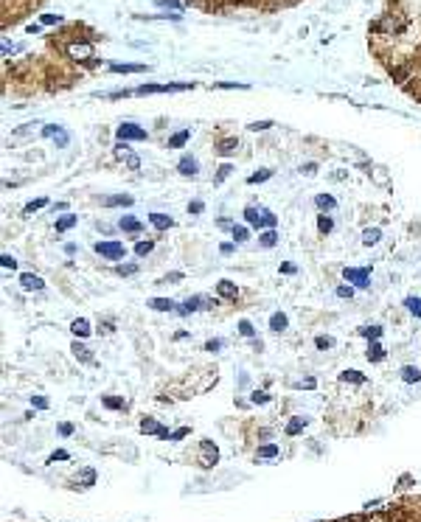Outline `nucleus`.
<instances>
[{
	"label": "nucleus",
	"instance_id": "nucleus-58",
	"mask_svg": "<svg viewBox=\"0 0 421 522\" xmlns=\"http://www.w3.org/2000/svg\"><path fill=\"white\" fill-rule=\"evenodd\" d=\"M233 247H236V244H233V241H225V244H222V247H219V253H222V256H230V253H233Z\"/></svg>",
	"mask_w": 421,
	"mask_h": 522
},
{
	"label": "nucleus",
	"instance_id": "nucleus-53",
	"mask_svg": "<svg viewBox=\"0 0 421 522\" xmlns=\"http://www.w3.org/2000/svg\"><path fill=\"white\" fill-rule=\"evenodd\" d=\"M155 3H158V6H169V9H180L182 6L180 0H155Z\"/></svg>",
	"mask_w": 421,
	"mask_h": 522
},
{
	"label": "nucleus",
	"instance_id": "nucleus-6",
	"mask_svg": "<svg viewBox=\"0 0 421 522\" xmlns=\"http://www.w3.org/2000/svg\"><path fill=\"white\" fill-rule=\"evenodd\" d=\"M197 169H200V166H197V160H194L191 155H182L180 163H177V171H180L182 177H194V174H197Z\"/></svg>",
	"mask_w": 421,
	"mask_h": 522
},
{
	"label": "nucleus",
	"instance_id": "nucleus-42",
	"mask_svg": "<svg viewBox=\"0 0 421 522\" xmlns=\"http://www.w3.org/2000/svg\"><path fill=\"white\" fill-rule=\"evenodd\" d=\"M404 306H407L416 318H421V301H419V298H407V301H404Z\"/></svg>",
	"mask_w": 421,
	"mask_h": 522
},
{
	"label": "nucleus",
	"instance_id": "nucleus-30",
	"mask_svg": "<svg viewBox=\"0 0 421 522\" xmlns=\"http://www.w3.org/2000/svg\"><path fill=\"white\" fill-rule=\"evenodd\" d=\"M340 379H342V382H354V385H362V382H365V374H360V371H342Z\"/></svg>",
	"mask_w": 421,
	"mask_h": 522
},
{
	"label": "nucleus",
	"instance_id": "nucleus-11",
	"mask_svg": "<svg viewBox=\"0 0 421 522\" xmlns=\"http://www.w3.org/2000/svg\"><path fill=\"white\" fill-rule=\"evenodd\" d=\"M275 225H278V216L270 214L267 208H261V214H259V222H256L253 227H267V230H270V227H275Z\"/></svg>",
	"mask_w": 421,
	"mask_h": 522
},
{
	"label": "nucleus",
	"instance_id": "nucleus-16",
	"mask_svg": "<svg viewBox=\"0 0 421 522\" xmlns=\"http://www.w3.org/2000/svg\"><path fill=\"white\" fill-rule=\"evenodd\" d=\"M118 227H121V230H126V233H140V230H143V225H140L138 219H132V216H121Z\"/></svg>",
	"mask_w": 421,
	"mask_h": 522
},
{
	"label": "nucleus",
	"instance_id": "nucleus-7",
	"mask_svg": "<svg viewBox=\"0 0 421 522\" xmlns=\"http://www.w3.org/2000/svg\"><path fill=\"white\" fill-rule=\"evenodd\" d=\"M68 54L73 59H90L93 57V45L90 42H73V45L68 48Z\"/></svg>",
	"mask_w": 421,
	"mask_h": 522
},
{
	"label": "nucleus",
	"instance_id": "nucleus-33",
	"mask_svg": "<svg viewBox=\"0 0 421 522\" xmlns=\"http://www.w3.org/2000/svg\"><path fill=\"white\" fill-rule=\"evenodd\" d=\"M360 334L368 337V340H379L382 337V326H365V329H360Z\"/></svg>",
	"mask_w": 421,
	"mask_h": 522
},
{
	"label": "nucleus",
	"instance_id": "nucleus-32",
	"mask_svg": "<svg viewBox=\"0 0 421 522\" xmlns=\"http://www.w3.org/2000/svg\"><path fill=\"white\" fill-rule=\"evenodd\" d=\"M303 427H306V419H301V416H298V419H292L289 424H286V435H298Z\"/></svg>",
	"mask_w": 421,
	"mask_h": 522
},
{
	"label": "nucleus",
	"instance_id": "nucleus-47",
	"mask_svg": "<svg viewBox=\"0 0 421 522\" xmlns=\"http://www.w3.org/2000/svg\"><path fill=\"white\" fill-rule=\"evenodd\" d=\"M188 432H191V430H188V427H180V430H174V432H171V435H169V441H180V438H185V435H188Z\"/></svg>",
	"mask_w": 421,
	"mask_h": 522
},
{
	"label": "nucleus",
	"instance_id": "nucleus-40",
	"mask_svg": "<svg viewBox=\"0 0 421 522\" xmlns=\"http://www.w3.org/2000/svg\"><path fill=\"white\" fill-rule=\"evenodd\" d=\"M247 236H250V230L244 225H233V241H247Z\"/></svg>",
	"mask_w": 421,
	"mask_h": 522
},
{
	"label": "nucleus",
	"instance_id": "nucleus-2",
	"mask_svg": "<svg viewBox=\"0 0 421 522\" xmlns=\"http://www.w3.org/2000/svg\"><path fill=\"white\" fill-rule=\"evenodd\" d=\"M96 253L104 256L107 261H118L126 256V247L124 241H96Z\"/></svg>",
	"mask_w": 421,
	"mask_h": 522
},
{
	"label": "nucleus",
	"instance_id": "nucleus-12",
	"mask_svg": "<svg viewBox=\"0 0 421 522\" xmlns=\"http://www.w3.org/2000/svg\"><path fill=\"white\" fill-rule=\"evenodd\" d=\"M217 292H219L222 298H228V301H236V295H239L236 284H230V281H219V284H217Z\"/></svg>",
	"mask_w": 421,
	"mask_h": 522
},
{
	"label": "nucleus",
	"instance_id": "nucleus-38",
	"mask_svg": "<svg viewBox=\"0 0 421 522\" xmlns=\"http://www.w3.org/2000/svg\"><path fill=\"white\" fill-rule=\"evenodd\" d=\"M315 345H318L320 351H326V348H334V340H331L329 334H318V337H315Z\"/></svg>",
	"mask_w": 421,
	"mask_h": 522
},
{
	"label": "nucleus",
	"instance_id": "nucleus-51",
	"mask_svg": "<svg viewBox=\"0 0 421 522\" xmlns=\"http://www.w3.org/2000/svg\"><path fill=\"white\" fill-rule=\"evenodd\" d=\"M230 171H233V169H230V166H228V163H225V166H222V169H219V174H217V180H214V182H217V185H219V182H222V180H225V177H228V174H230Z\"/></svg>",
	"mask_w": 421,
	"mask_h": 522
},
{
	"label": "nucleus",
	"instance_id": "nucleus-57",
	"mask_svg": "<svg viewBox=\"0 0 421 522\" xmlns=\"http://www.w3.org/2000/svg\"><path fill=\"white\" fill-rule=\"evenodd\" d=\"M126 166H129V169H138V166H140L138 155H126Z\"/></svg>",
	"mask_w": 421,
	"mask_h": 522
},
{
	"label": "nucleus",
	"instance_id": "nucleus-27",
	"mask_svg": "<svg viewBox=\"0 0 421 522\" xmlns=\"http://www.w3.org/2000/svg\"><path fill=\"white\" fill-rule=\"evenodd\" d=\"M259 241H261V247H275V241H278V233H275V227L264 230L261 236H259Z\"/></svg>",
	"mask_w": 421,
	"mask_h": 522
},
{
	"label": "nucleus",
	"instance_id": "nucleus-25",
	"mask_svg": "<svg viewBox=\"0 0 421 522\" xmlns=\"http://www.w3.org/2000/svg\"><path fill=\"white\" fill-rule=\"evenodd\" d=\"M140 432H149V435H160V432H163V427H160L155 419H143V421H140Z\"/></svg>",
	"mask_w": 421,
	"mask_h": 522
},
{
	"label": "nucleus",
	"instance_id": "nucleus-34",
	"mask_svg": "<svg viewBox=\"0 0 421 522\" xmlns=\"http://www.w3.org/2000/svg\"><path fill=\"white\" fill-rule=\"evenodd\" d=\"M101 402H104V407H110V410H124V407H126V402H124V399L101 396Z\"/></svg>",
	"mask_w": 421,
	"mask_h": 522
},
{
	"label": "nucleus",
	"instance_id": "nucleus-55",
	"mask_svg": "<svg viewBox=\"0 0 421 522\" xmlns=\"http://www.w3.org/2000/svg\"><path fill=\"white\" fill-rule=\"evenodd\" d=\"M222 348V340H208L205 342V351H219Z\"/></svg>",
	"mask_w": 421,
	"mask_h": 522
},
{
	"label": "nucleus",
	"instance_id": "nucleus-17",
	"mask_svg": "<svg viewBox=\"0 0 421 522\" xmlns=\"http://www.w3.org/2000/svg\"><path fill=\"white\" fill-rule=\"evenodd\" d=\"M259 458H261V461H270V458H278V455H281V446H278V443H264V446H259Z\"/></svg>",
	"mask_w": 421,
	"mask_h": 522
},
{
	"label": "nucleus",
	"instance_id": "nucleus-56",
	"mask_svg": "<svg viewBox=\"0 0 421 522\" xmlns=\"http://www.w3.org/2000/svg\"><path fill=\"white\" fill-rule=\"evenodd\" d=\"M351 295H354L351 286H337V298H351Z\"/></svg>",
	"mask_w": 421,
	"mask_h": 522
},
{
	"label": "nucleus",
	"instance_id": "nucleus-8",
	"mask_svg": "<svg viewBox=\"0 0 421 522\" xmlns=\"http://www.w3.org/2000/svg\"><path fill=\"white\" fill-rule=\"evenodd\" d=\"M20 284H23V289H28V292H31V289L37 292V289H42V286H45V284H42V278H40V275H34V273H23V275H20Z\"/></svg>",
	"mask_w": 421,
	"mask_h": 522
},
{
	"label": "nucleus",
	"instance_id": "nucleus-21",
	"mask_svg": "<svg viewBox=\"0 0 421 522\" xmlns=\"http://www.w3.org/2000/svg\"><path fill=\"white\" fill-rule=\"evenodd\" d=\"M70 331H73L76 337H87V334H90V323H87L84 318H79V320L70 323Z\"/></svg>",
	"mask_w": 421,
	"mask_h": 522
},
{
	"label": "nucleus",
	"instance_id": "nucleus-59",
	"mask_svg": "<svg viewBox=\"0 0 421 522\" xmlns=\"http://www.w3.org/2000/svg\"><path fill=\"white\" fill-rule=\"evenodd\" d=\"M301 171H303V174H315V171H318V163H306V166H301Z\"/></svg>",
	"mask_w": 421,
	"mask_h": 522
},
{
	"label": "nucleus",
	"instance_id": "nucleus-41",
	"mask_svg": "<svg viewBox=\"0 0 421 522\" xmlns=\"http://www.w3.org/2000/svg\"><path fill=\"white\" fill-rule=\"evenodd\" d=\"M93 483H96V472H93V469H84V472H81V488H90Z\"/></svg>",
	"mask_w": 421,
	"mask_h": 522
},
{
	"label": "nucleus",
	"instance_id": "nucleus-4",
	"mask_svg": "<svg viewBox=\"0 0 421 522\" xmlns=\"http://www.w3.org/2000/svg\"><path fill=\"white\" fill-rule=\"evenodd\" d=\"M115 135H118V141H146V129H140L138 124H121L118 129H115Z\"/></svg>",
	"mask_w": 421,
	"mask_h": 522
},
{
	"label": "nucleus",
	"instance_id": "nucleus-28",
	"mask_svg": "<svg viewBox=\"0 0 421 522\" xmlns=\"http://www.w3.org/2000/svg\"><path fill=\"white\" fill-rule=\"evenodd\" d=\"M110 70H115V73H143L146 65H110Z\"/></svg>",
	"mask_w": 421,
	"mask_h": 522
},
{
	"label": "nucleus",
	"instance_id": "nucleus-62",
	"mask_svg": "<svg viewBox=\"0 0 421 522\" xmlns=\"http://www.w3.org/2000/svg\"><path fill=\"white\" fill-rule=\"evenodd\" d=\"M236 3H241V0H236Z\"/></svg>",
	"mask_w": 421,
	"mask_h": 522
},
{
	"label": "nucleus",
	"instance_id": "nucleus-19",
	"mask_svg": "<svg viewBox=\"0 0 421 522\" xmlns=\"http://www.w3.org/2000/svg\"><path fill=\"white\" fill-rule=\"evenodd\" d=\"M286 326H289V320H286L284 312H273V315H270V329L273 331H284Z\"/></svg>",
	"mask_w": 421,
	"mask_h": 522
},
{
	"label": "nucleus",
	"instance_id": "nucleus-22",
	"mask_svg": "<svg viewBox=\"0 0 421 522\" xmlns=\"http://www.w3.org/2000/svg\"><path fill=\"white\" fill-rule=\"evenodd\" d=\"M76 222H79V216H73V214L59 216V219H57V230H59V233H65V230H70Z\"/></svg>",
	"mask_w": 421,
	"mask_h": 522
},
{
	"label": "nucleus",
	"instance_id": "nucleus-45",
	"mask_svg": "<svg viewBox=\"0 0 421 522\" xmlns=\"http://www.w3.org/2000/svg\"><path fill=\"white\" fill-rule=\"evenodd\" d=\"M0 264H3V270H14V267H17V261H14V256H9V253H3V259H0Z\"/></svg>",
	"mask_w": 421,
	"mask_h": 522
},
{
	"label": "nucleus",
	"instance_id": "nucleus-50",
	"mask_svg": "<svg viewBox=\"0 0 421 522\" xmlns=\"http://www.w3.org/2000/svg\"><path fill=\"white\" fill-rule=\"evenodd\" d=\"M118 273H121V275H132V273H138V264H121V267H118Z\"/></svg>",
	"mask_w": 421,
	"mask_h": 522
},
{
	"label": "nucleus",
	"instance_id": "nucleus-60",
	"mask_svg": "<svg viewBox=\"0 0 421 522\" xmlns=\"http://www.w3.org/2000/svg\"><path fill=\"white\" fill-rule=\"evenodd\" d=\"M169 281H182V273H169L163 278V284H169Z\"/></svg>",
	"mask_w": 421,
	"mask_h": 522
},
{
	"label": "nucleus",
	"instance_id": "nucleus-3",
	"mask_svg": "<svg viewBox=\"0 0 421 522\" xmlns=\"http://www.w3.org/2000/svg\"><path fill=\"white\" fill-rule=\"evenodd\" d=\"M342 278H345L348 284L368 286L371 284V270H368V267H345V270H342Z\"/></svg>",
	"mask_w": 421,
	"mask_h": 522
},
{
	"label": "nucleus",
	"instance_id": "nucleus-35",
	"mask_svg": "<svg viewBox=\"0 0 421 522\" xmlns=\"http://www.w3.org/2000/svg\"><path fill=\"white\" fill-rule=\"evenodd\" d=\"M259 214H261V208L247 205V208H244V219H247V225H256V222H259Z\"/></svg>",
	"mask_w": 421,
	"mask_h": 522
},
{
	"label": "nucleus",
	"instance_id": "nucleus-15",
	"mask_svg": "<svg viewBox=\"0 0 421 522\" xmlns=\"http://www.w3.org/2000/svg\"><path fill=\"white\" fill-rule=\"evenodd\" d=\"M315 205H318L320 211H334V208H337V200H334L331 194H318V197H315Z\"/></svg>",
	"mask_w": 421,
	"mask_h": 522
},
{
	"label": "nucleus",
	"instance_id": "nucleus-24",
	"mask_svg": "<svg viewBox=\"0 0 421 522\" xmlns=\"http://www.w3.org/2000/svg\"><path fill=\"white\" fill-rule=\"evenodd\" d=\"M70 351L76 354V360H81V362H93V354L87 345H81V342H73V348Z\"/></svg>",
	"mask_w": 421,
	"mask_h": 522
},
{
	"label": "nucleus",
	"instance_id": "nucleus-36",
	"mask_svg": "<svg viewBox=\"0 0 421 522\" xmlns=\"http://www.w3.org/2000/svg\"><path fill=\"white\" fill-rule=\"evenodd\" d=\"M45 205H48V200H45V197H40V200H31V202H25V208H23V211H25V214H34V211H40V208H45Z\"/></svg>",
	"mask_w": 421,
	"mask_h": 522
},
{
	"label": "nucleus",
	"instance_id": "nucleus-9",
	"mask_svg": "<svg viewBox=\"0 0 421 522\" xmlns=\"http://www.w3.org/2000/svg\"><path fill=\"white\" fill-rule=\"evenodd\" d=\"M236 149H239V141H236V138H225V141H219L217 143V152L222 155V158H230Z\"/></svg>",
	"mask_w": 421,
	"mask_h": 522
},
{
	"label": "nucleus",
	"instance_id": "nucleus-52",
	"mask_svg": "<svg viewBox=\"0 0 421 522\" xmlns=\"http://www.w3.org/2000/svg\"><path fill=\"white\" fill-rule=\"evenodd\" d=\"M202 208L205 205L200 202V200H194V202H188V214H202Z\"/></svg>",
	"mask_w": 421,
	"mask_h": 522
},
{
	"label": "nucleus",
	"instance_id": "nucleus-29",
	"mask_svg": "<svg viewBox=\"0 0 421 522\" xmlns=\"http://www.w3.org/2000/svg\"><path fill=\"white\" fill-rule=\"evenodd\" d=\"M368 360H371V362H379V360H385V348H382V345H379V342H371V348H368Z\"/></svg>",
	"mask_w": 421,
	"mask_h": 522
},
{
	"label": "nucleus",
	"instance_id": "nucleus-43",
	"mask_svg": "<svg viewBox=\"0 0 421 522\" xmlns=\"http://www.w3.org/2000/svg\"><path fill=\"white\" fill-rule=\"evenodd\" d=\"M239 334L241 337H253V334H256V329L250 326V320H239Z\"/></svg>",
	"mask_w": 421,
	"mask_h": 522
},
{
	"label": "nucleus",
	"instance_id": "nucleus-20",
	"mask_svg": "<svg viewBox=\"0 0 421 522\" xmlns=\"http://www.w3.org/2000/svg\"><path fill=\"white\" fill-rule=\"evenodd\" d=\"M401 379H404L407 385H413V382H421V371L416 368V365H404V368H401Z\"/></svg>",
	"mask_w": 421,
	"mask_h": 522
},
{
	"label": "nucleus",
	"instance_id": "nucleus-61",
	"mask_svg": "<svg viewBox=\"0 0 421 522\" xmlns=\"http://www.w3.org/2000/svg\"><path fill=\"white\" fill-rule=\"evenodd\" d=\"M59 432H62V435H73V427H70V424H59Z\"/></svg>",
	"mask_w": 421,
	"mask_h": 522
},
{
	"label": "nucleus",
	"instance_id": "nucleus-23",
	"mask_svg": "<svg viewBox=\"0 0 421 522\" xmlns=\"http://www.w3.org/2000/svg\"><path fill=\"white\" fill-rule=\"evenodd\" d=\"M191 138V129H182V132H177V135H171L169 138V149H180L185 146V141Z\"/></svg>",
	"mask_w": 421,
	"mask_h": 522
},
{
	"label": "nucleus",
	"instance_id": "nucleus-26",
	"mask_svg": "<svg viewBox=\"0 0 421 522\" xmlns=\"http://www.w3.org/2000/svg\"><path fill=\"white\" fill-rule=\"evenodd\" d=\"M379 239H382V230H379V227H368V230L362 233V244H368V247H371V244H376Z\"/></svg>",
	"mask_w": 421,
	"mask_h": 522
},
{
	"label": "nucleus",
	"instance_id": "nucleus-10",
	"mask_svg": "<svg viewBox=\"0 0 421 522\" xmlns=\"http://www.w3.org/2000/svg\"><path fill=\"white\" fill-rule=\"evenodd\" d=\"M197 309H202V295H197V298H188V301H182L180 303V315H191V312H197Z\"/></svg>",
	"mask_w": 421,
	"mask_h": 522
},
{
	"label": "nucleus",
	"instance_id": "nucleus-18",
	"mask_svg": "<svg viewBox=\"0 0 421 522\" xmlns=\"http://www.w3.org/2000/svg\"><path fill=\"white\" fill-rule=\"evenodd\" d=\"M149 222L158 227V230H169L174 222H171V216H166V214H149Z\"/></svg>",
	"mask_w": 421,
	"mask_h": 522
},
{
	"label": "nucleus",
	"instance_id": "nucleus-48",
	"mask_svg": "<svg viewBox=\"0 0 421 522\" xmlns=\"http://www.w3.org/2000/svg\"><path fill=\"white\" fill-rule=\"evenodd\" d=\"M270 126H273V121H253L250 129L253 132H261V129H270Z\"/></svg>",
	"mask_w": 421,
	"mask_h": 522
},
{
	"label": "nucleus",
	"instance_id": "nucleus-39",
	"mask_svg": "<svg viewBox=\"0 0 421 522\" xmlns=\"http://www.w3.org/2000/svg\"><path fill=\"white\" fill-rule=\"evenodd\" d=\"M331 227H334V222H331V216H318V230L320 233H331Z\"/></svg>",
	"mask_w": 421,
	"mask_h": 522
},
{
	"label": "nucleus",
	"instance_id": "nucleus-54",
	"mask_svg": "<svg viewBox=\"0 0 421 522\" xmlns=\"http://www.w3.org/2000/svg\"><path fill=\"white\" fill-rule=\"evenodd\" d=\"M31 404H34V407H40V410H45V407H48V399H42V396H31Z\"/></svg>",
	"mask_w": 421,
	"mask_h": 522
},
{
	"label": "nucleus",
	"instance_id": "nucleus-49",
	"mask_svg": "<svg viewBox=\"0 0 421 522\" xmlns=\"http://www.w3.org/2000/svg\"><path fill=\"white\" fill-rule=\"evenodd\" d=\"M42 23H45V25H54V23H62V14H42Z\"/></svg>",
	"mask_w": 421,
	"mask_h": 522
},
{
	"label": "nucleus",
	"instance_id": "nucleus-46",
	"mask_svg": "<svg viewBox=\"0 0 421 522\" xmlns=\"http://www.w3.org/2000/svg\"><path fill=\"white\" fill-rule=\"evenodd\" d=\"M68 458H70V455L65 452V449H57V452L48 458V463H57V461H68Z\"/></svg>",
	"mask_w": 421,
	"mask_h": 522
},
{
	"label": "nucleus",
	"instance_id": "nucleus-37",
	"mask_svg": "<svg viewBox=\"0 0 421 522\" xmlns=\"http://www.w3.org/2000/svg\"><path fill=\"white\" fill-rule=\"evenodd\" d=\"M152 247H155V241H138L135 244V256H140V259H143V256H149V253H152Z\"/></svg>",
	"mask_w": 421,
	"mask_h": 522
},
{
	"label": "nucleus",
	"instance_id": "nucleus-31",
	"mask_svg": "<svg viewBox=\"0 0 421 522\" xmlns=\"http://www.w3.org/2000/svg\"><path fill=\"white\" fill-rule=\"evenodd\" d=\"M270 177H273V169H259L256 174H250V177H247V182H250V185H256V182H264V180H270Z\"/></svg>",
	"mask_w": 421,
	"mask_h": 522
},
{
	"label": "nucleus",
	"instance_id": "nucleus-5",
	"mask_svg": "<svg viewBox=\"0 0 421 522\" xmlns=\"http://www.w3.org/2000/svg\"><path fill=\"white\" fill-rule=\"evenodd\" d=\"M202 466H214L219 461V449L214 446V441H208V438H202Z\"/></svg>",
	"mask_w": 421,
	"mask_h": 522
},
{
	"label": "nucleus",
	"instance_id": "nucleus-44",
	"mask_svg": "<svg viewBox=\"0 0 421 522\" xmlns=\"http://www.w3.org/2000/svg\"><path fill=\"white\" fill-rule=\"evenodd\" d=\"M253 404H264V402H270V396L264 393V390H253V396H250Z\"/></svg>",
	"mask_w": 421,
	"mask_h": 522
},
{
	"label": "nucleus",
	"instance_id": "nucleus-1",
	"mask_svg": "<svg viewBox=\"0 0 421 522\" xmlns=\"http://www.w3.org/2000/svg\"><path fill=\"white\" fill-rule=\"evenodd\" d=\"M194 81H174V84H140L135 90V96H149V93H180V90H191Z\"/></svg>",
	"mask_w": 421,
	"mask_h": 522
},
{
	"label": "nucleus",
	"instance_id": "nucleus-14",
	"mask_svg": "<svg viewBox=\"0 0 421 522\" xmlns=\"http://www.w3.org/2000/svg\"><path fill=\"white\" fill-rule=\"evenodd\" d=\"M104 205H107V208H118V205L129 208V205H132V197H129V194H115V197H107Z\"/></svg>",
	"mask_w": 421,
	"mask_h": 522
},
{
	"label": "nucleus",
	"instance_id": "nucleus-13",
	"mask_svg": "<svg viewBox=\"0 0 421 522\" xmlns=\"http://www.w3.org/2000/svg\"><path fill=\"white\" fill-rule=\"evenodd\" d=\"M146 306H152L155 312H171V309L177 306V303H174V301H169V298H152Z\"/></svg>",
	"mask_w": 421,
	"mask_h": 522
}]
</instances>
